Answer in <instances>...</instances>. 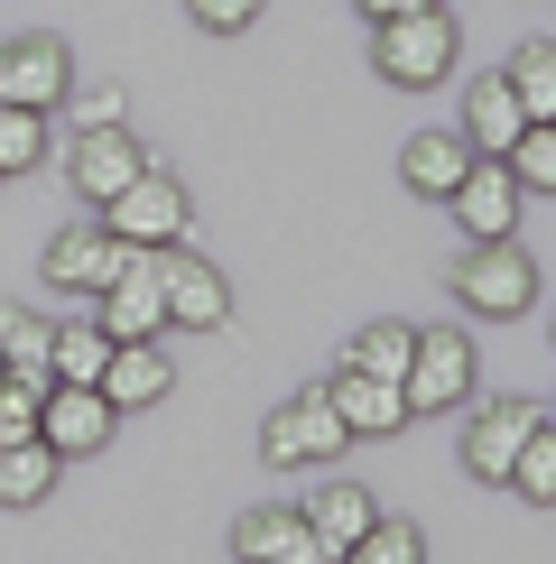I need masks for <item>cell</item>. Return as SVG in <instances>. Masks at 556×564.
I'll list each match as a JSON object with an SVG mask.
<instances>
[{"label":"cell","mask_w":556,"mask_h":564,"mask_svg":"<svg viewBox=\"0 0 556 564\" xmlns=\"http://www.w3.org/2000/svg\"><path fill=\"white\" fill-rule=\"evenodd\" d=\"M0 370H10V361H0Z\"/></svg>","instance_id":"obj_34"},{"label":"cell","mask_w":556,"mask_h":564,"mask_svg":"<svg viewBox=\"0 0 556 564\" xmlns=\"http://www.w3.org/2000/svg\"><path fill=\"white\" fill-rule=\"evenodd\" d=\"M343 564H427V536H417L408 519H371L353 546H343Z\"/></svg>","instance_id":"obj_28"},{"label":"cell","mask_w":556,"mask_h":564,"mask_svg":"<svg viewBox=\"0 0 556 564\" xmlns=\"http://www.w3.org/2000/svg\"><path fill=\"white\" fill-rule=\"evenodd\" d=\"M455 305L482 324H510L538 305V260L520 241H463V269H455Z\"/></svg>","instance_id":"obj_3"},{"label":"cell","mask_w":556,"mask_h":564,"mask_svg":"<svg viewBox=\"0 0 556 564\" xmlns=\"http://www.w3.org/2000/svg\"><path fill=\"white\" fill-rule=\"evenodd\" d=\"M353 10L371 19V29H381V19H408V10H436V0H353Z\"/></svg>","instance_id":"obj_32"},{"label":"cell","mask_w":556,"mask_h":564,"mask_svg":"<svg viewBox=\"0 0 556 564\" xmlns=\"http://www.w3.org/2000/svg\"><path fill=\"white\" fill-rule=\"evenodd\" d=\"M547 408H528V398H482L473 416H463V473L473 481H510V463H520L528 426H538Z\"/></svg>","instance_id":"obj_12"},{"label":"cell","mask_w":556,"mask_h":564,"mask_svg":"<svg viewBox=\"0 0 556 564\" xmlns=\"http://www.w3.org/2000/svg\"><path fill=\"white\" fill-rule=\"evenodd\" d=\"M111 269H121V241H111L103 223H65L56 241H46V288H65V296H103Z\"/></svg>","instance_id":"obj_13"},{"label":"cell","mask_w":556,"mask_h":564,"mask_svg":"<svg viewBox=\"0 0 556 564\" xmlns=\"http://www.w3.org/2000/svg\"><path fill=\"white\" fill-rule=\"evenodd\" d=\"M510 490H520V500H538V509H556V416L528 426L520 463H510Z\"/></svg>","instance_id":"obj_25"},{"label":"cell","mask_w":556,"mask_h":564,"mask_svg":"<svg viewBox=\"0 0 556 564\" xmlns=\"http://www.w3.org/2000/svg\"><path fill=\"white\" fill-rule=\"evenodd\" d=\"M408 361H417V324H371L343 351V370H371V380H408Z\"/></svg>","instance_id":"obj_24"},{"label":"cell","mask_w":556,"mask_h":564,"mask_svg":"<svg viewBox=\"0 0 556 564\" xmlns=\"http://www.w3.org/2000/svg\"><path fill=\"white\" fill-rule=\"evenodd\" d=\"M56 473H65V463L46 454L38 435L29 444H0V509H38L46 490H56Z\"/></svg>","instance_id":"obj_20"},{"label":"cell","mask_w":556,"mask_h":564,"mask_svg":"<svg viewBox=\"0 0 556 564\" xmlns=\"http://www.w3.org/2000/svg\"><path fill=\"white\" fill-rule=\"evenodd\" d=\"M185 19L214 37H242V29H260V0H185Z\"/></svg>","instance_id":"obj_30"},{"label":"cell","mask_w":556,"mask_h":564,"mask_svg":"<svg viewBox=\"0 0 556 564\" xmlns=\"http://www.w3.org/2000/svg\"><path fill=\"white\" fill-rule=\"evenodd\" d=\"M65 93H75V46L65 37H10L0 46V102L19 111H65Z\"/></svg>","instance_id":"obj_7"},{"label":"cell","mask_w":556,"mask_h":564,"mask_svg":"<svg viewBox=\"0 0 556 564\" xmlns=\"http://www.w3.org/2000/svg\"><path fill=\"white\" fill-rule=\"evenodd\" d=\"M288 564H343V555H334V546H324V536H307V546H297Z\"/></svg>","instance_id":"obj_33"},{"label":"cell","mask_w":556,"mask_h":564,"mask_svg":"<svg viewBox=\"0 0 556 564\" xmlns=\"http://www.w3.org/2000/svg\"><path fill=\"white\" fill-rule=\"evenodd\" d=\"M501 167L520 176V195H556V121H528L520 139H510Z\"/></svg>","instance_id":"obj_26"},{"label":"cell","mask_w":556,"mask_h":564,"mask_svg":"<svg viewBox=\"0 0 556 564\" xmlns=\"http://www.w3.org/2000/svg\"><path fill=\"white\" fill-rule=\"evenodd\" d=\"M103 231H111L121 250H177L185 231H195V195H185L168 167H139L121 195L103 204Z\"/></svg>","instance_id":"obj_2"},{"label":"cell","mask_w":556,"mask_h":564,"mask_svg":"<svg viewBox=\"0 0 556 564\" xmlns=\"http://www.w3.org/2000/svg\"><path fill=\"white\" fill-rule=\"evenodd\" d=\"M65 111H75V130H103V121H121V84H103V93H65Z\"/></svg>","instance_id":"obj_31"},{"label":"cell","mask_w":556,"mask_h":564,"mask_svg":"<svg viewBox=\"0 0 556 564\" xmlns=\"http://www.w3.org/2000/svg\"><path fill=\"white\" fill-rule=\"evenodd\" d=\"M149 167V149H139L130 139V121H103V130H75V149H65V176H75V195L93 204V214H103L111 195H121V185Z\"/></svg>","instance_id":"obj_11"},{"label":"cell","mask_w":556,"mask_h":564,"mask_svg":"<svg viewBox=\"0 0 556 564\" xmlns=\"http://www.w3.org/2000/svg\"><path fill=\"white\" fill-rule=\"evenodd\" d=\"M307 546V509H242L232 519V555L242 564H288Z\"/></svg>","instance_id":"obj_18"},{"label":"cell","mask_w":556,"mask_h":564,"mask_svg":"<svg viewBox=\"0 0 556 564\" xmlns=\"http://www.w3.org/2000/svg\"><path fill=\"white\" fill-rule=\"evenodd\" d=\"M343 444H353V426H343L334 389H297L288 408H269V416H260V463H278V473L343 463Z\"/></svg>","instance_id":"obj_4"},{"label":"cell","mask_w":556,"mask_h":564,"mask_svg":"<svg viewBox=\"0 0 556 564\" xmlns=\"http://www.w3.org/2000/svg\"><path fill=\"white\" fill-rule=\"evenodd\" d=\"M446 214L463 223V241H520L528 195H520V176H510L501 158H473V167H463V185L446 195Z\"/></svg>","instance_id":"obj_9"},{"label":"cell","mask_w":556,"mask_h":564,"mask_svg":"<svg viewBox=\"0 0 556 564\" xmlns=\"http://www.w3.org/2000/svg\"><path fill=\"white\" fill-rule=\"evenodd\" d=\"M463 167H473V139H463L455 121H436V130H417L408 149H399V176H408V195H427V204H446Z\"/></svg>","instance_id":"obj_15"},{"label":"cell","mask_w":556,"mask_h":564,"mask_svg":"<svg viewBox=\"0 0 556 564\" xmlns=\"http://www.w3.org/2000/svg\"><path fill=\"white\" fill-rule=\"evenodd\" d=\"M455 19H446V0L436 10H408V19H381L371 29V65H381V84H399V93H427V84H446L455 75Z\"/></svg>","instance_id":"obj_1"},{"label":"cell","mask_w":556,"mask_h":564,"mask_svg":"<svg viewBox=\"0 0 556 564\" xmlns=\"http://www.w3.org/2000/svg\"><path fill=\"white\" fill-rule=\"evenodd\" d=\"M501 75H510V93H520L528 121H556V37H528L520 56L501 65Z\"/></svg>","instance_id":"obj_23"},{"label":"cell","mask_w":556,"mask_h":564,"mask_svg":"<svg viewBox=\"0 0 556 564\" xmlns=\"http://www.w3.org/2000/svg\"><path fill=\"white\" fill-rule=\"evenodd\" d=\"M111 426H121V408H111L103 389H75V380H46V398H38V444L56 463H93L111 444Z\"/></svg>","instance_id":"obj_6"},{"label":"cell","mask_w":556,"mask_h":564,"mask_svg":"<svg viewBox=\"0 0 556 564\" xmlns=\"http://www.w3.org/2000/svg\"><path fill=\"white\" fill-rule=\"evenodd\" d=\"M93 324H103L111 343H149V334H168V278H158V250H121L111 288L93 296Z\"/></svg>","instance_id":"obj_5"},{"label":"cell","mask_w":556,"mask_h":564,"mask_svg":"<svg viewBox=\"0 0 556 564\" xmlns=\"http://www.w3.org/2000/svg\"><path fill=\"white\" fill-rule=\"evenodd\" d=\"M399 389H408V416H446V408H463V398H473V343H463L455 324H427Z\"/></svg>","instance_id":"obj_8"},{"label":"cell","mask_w":556,"mask_h":564,"mask_svg":"<svg viewBox=\"0 0 556 564\" xmlns=\"http://www.w3.org/2000/svg\"><path fill=\"white\" fill-rule=\"evenodd\" d=\"M46 343H56V324H46L38 305H0V361H10L19 380H56V370H46Z\"/></svg>","instance_id":"obj_22"},{"label":"cell","mask_w":556,"mask_h":564,"mask_svg":"<svg viewBox=\"0 0 556 564\" xmlns=\"http://www.w3.org/2000/svg\"><path fill=\"white\" fill-rule=\"evenodd\" d=\"M158 278H168V334H214L232 324V278L214 260H195V250H158Z\"/></svg>","instance_id":"obj_10"},{"label":"cell","mask_w":556,"mask_h":564,"mask_svg":"<svg viewBox=\"0 0 556 564\" xmlns=\"http://www.w3.org/2000/svg\"><path fill=\"white\" fill-rule=\"evenodd\" d=\"M463 139H473V158H510V139L528 130V111H520V93H510V75H482V84H463Z\"/></svg>","instance_id":"obj_16"},{"label":"cell","mask_w":556,"mask_h":564,"mask_svg":"<svg viewBox=\"0 0 556 564\" xmlns=\"http://www.w3.org/2000/svg\"><path fill=\"white\" fill-rule=\"evenodd\" d=\"M46 370H56V380H75V389H103V370H111V334H103V324H56V343H46Z\"/></svg>","instance_id":"obj_21"},{"label":"cell","mask_w":556,"mask_h":564,"mask_svg":"<svg viewBox=\"0 0 556 564\" xmlns=\"http://www.w3.org/2000/svg\"><path fill=\"white\" fill-rule=\"evenodd\" d=\"M38 398H46V380L0 370V444H29V435H38Z\"/></svg>","instance_id":"obj_29"},{"label":"cell","mask_w":556,"mask_h":564,"mask_svg":"<svg viewBox=\"0 0 556 564\" xmlns=\"http://www.w3.org/2000/svg\"><path fill=\"white\" fill-rule=\"evenodd\" d=\"M177 389V361H168V334H149V343H111V370H103V398L121 416L139 408H158V398Z\"/></svg>","instance_id":"obj_14"},{"label":"cell","mask_w":556,"mask_h":564,"mask_svg":"<svg viewBox=\"0 0 556 564\" xmlns=\"http://www.w3.org/2000/svg\"><path fill=\"white\" fill-rule=\"evenodd\" d=\"M371 519H381V500H371L362 481H334V490H316V500H307V536H324L334 555L353 546V536H362Z\"/></svg>","instance_id":"obj_19"},{"label":"cell","mask_w":556,"mask_h":564,"mask_svg":"<svg viewBox=\"0 0 556 564\" xmlns=\"http://www.w3.org/2000/svg\"><path fill=\"white\" fill-rule=\"evenodd\" d=\"M324 389H334V408H343V426H353V435H399L408 426V389L399 380H371V370H343L334 361V380H324Z\"/></svg>","instance_id":"obj_17"},{"label":"cell","mask_w":556,"mask_h":564,"mask_svg":"<svg viewBox=\"0 0 556 564\" xmlns=\"http://www.w3.org/2000/svg\"><path fill=\"white\" fill-rule=\"evenodd\" d=\"M46 121H56V111H19V102H0V176H29L38 158H46Z\"/></svg>","instance_id":"obj_27"}]
</instances>
